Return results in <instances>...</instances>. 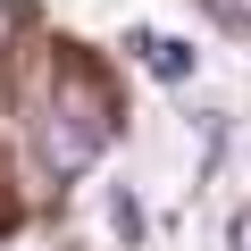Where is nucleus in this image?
Here are the masks:
<instances>
[{
	"instance_id": "f257e3e1",
	"label": "nucleus",
	"mask_w": 251,
	"mask_h": 251,
	"mask_svg": "<svg viewBox=\"0 0 251 251\" xmlns=\"http://www.w3.org/2000/svg\"><path fill=\"white\" fill-rule=\"evenodd\" d=\"M100 143H109V100H100L84 75H67V92H59V109H50V126H42L50 176H84V168L100 159Z\"/></svg>"
},
{
	"instance_id": "39448f33",
	"label": "nucleus",
	"mask_w": 251,
	"mask_h": 251,
	"mask_svg": "<svg viewBox=\"0 0 251 251\" xmlns=\"http://www.w3.org/2000/svg\"><path fill=\"white\" fill-rule=\"evenodd\" d=\"M226 251H251V209L234 218V234H226Z\"/></svg>"
},
{
	"instance_id": "7ed1b4c3",
	"label": "nucleus",
	"mask_w": 251,
	"mask_h": 251,
	"mask_svg": "<svg viewBox=\"0 0 251 251\" xmlns=\"http://www.w3.org/2000/svg\"><path fill=\"white\" fill-rule=\"evenodd\" d=\"M100 218H109V234L134 251L143 243V201H134V184H109V201H100Z\"/></svg>"
},
{
	"instance_id": "f03ea898",
	"label": "nucleus",
	"mask_w": 251,
	"mask_h": 251,
	"mask_svg": "<svg viewBox=\"0 0 251 251\" xmlns=\"http://www.w3.org/2000/svg\"><path fill=\"white\" fill-rule=\"evenodd\" d=\"M126 59L159 84H193V67H201V50L184 34H159V25H126Z\"/></svg>"
},
{
	"instance_id": "20e7f679",
	"label": "nucleus",
	"mask_w": 251,
	"mask_h": 251,
	"mask_svg": "<svg viewBox=\"0 0 251 251\" xmlns=\"http://www.w3.org/2000/svg\"><path fill=\"white\" fill-rule=\"evenodd\" d=\"M201 9H209L218 25H234V34H251V0H201Z\"/></svg>"
},
{
	"instance_id": "423d86ee",
	"label": "nucleus",
	"mask_w": 251,
	"mask_h": 251,
	"mask_svg": "<svg viewBox=\"0 0 251 251\" xmlns=\"http://www.w3.org/2000/svg\"><path fill=\"white\" fill-rule=\"evenodd\" d=\"M9 25H17V9H9V0H0V42H9Z\"/></svg>"
}]
</instances>
